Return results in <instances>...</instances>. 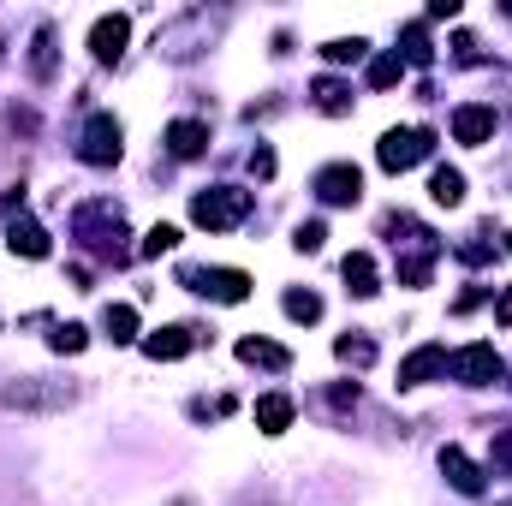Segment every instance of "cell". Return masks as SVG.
<instances>
[{
	"instance_id": "d4e9b609",
	"label": "cell",
	"mask_w": 512,
	"mask_h": 506,
	"mask_svg": "<svg viewBox=\"0 0 512 506\" xmlns=\"http://www.w3.org/2000/svg\"><path fill=\"white\" fill-rule=\"evenodd\" d=\"M280 304H286L292 322H316V316H322V298H316V292H286Z\"/></svg>"
},
{
	"instance_id": "30bf717a",
	"label": "cell",
	"mask_w": 512,
	"mask_h": 506,
	"mask_svg": "<svg viewBox=\"0 0 512 506\" xmlns=\"http://www.w3.org/2000/svg\"><path fill=\"white\" fill-rule=\"evenodd\" d=\"M453 137H459V143H471V149H477V143H489V137H495V108L465 102V108L453 114Z\"/></svg>"
},
{
	"instance_id": "44dd1931",
	"label": "cell",
	"mask_w": 512,
	"mask_h": 506,
	"mask_svg": "<svg viewBox=\"0 0 512 506\" xmlns=\"http://www.w3.org/2000/svg\"><path fill=\"white\" fill-rule=\"evenodd\" d=\"M30 72H36V78H54V30H48V24H42L36 42H30Z\"/></svg>"
},
{
	"instance_id": "6da1fadb",
	"label": "cell",
	"mask_w": 512,
	"mask_h": 506,
	"mask_svg": "<svg viewBox=\"0 0 512 506\" xmlns=\"http://www.w3.org/2000/svg\"><path fill=\"white\" fill-rule=\"evenodd\" d=\"M245 215H251V191H239V185H209V191L191 197V221L209 227V233H227V227H239Z\"/></svg>"
},
{
	"instance_id": "3957f363",
	"label": "cell",
	"mask_w": 512,
	"mask_h": 506,
	"mask_svg": "<svg viewBox=\"0 0 512 506\" xmlns=\"http://www.w3.org/2000/svg\"><path fill=\"white\" fill-rule=\"evenodd\" d=\"M429 149H435V131H423V126L387 131L382 143H376V161H382V173H405V167H417Z\"/></svg>"
},
{
	"instance_id": "484cf974",
	"label": "cell",
	"mask_w": 512,
	"mask_h": 506,
	"mask_svg": "<svg viewBox=\"0 0 512 506\" xmlns=\"http://www.w3.org/2000/svg\"><path fill=\"white\" fill-rule=\"evenodd\" d=\"M173 245H179V227H167V221H161V227H149V239L137 245V256H167Z\"/></svg>"
},
{
	"instance_id": "ffe728a7",
	"label": "cell",
	"mask_w": 512,
	"mask_h": 506,
	"mask_svg": "<svg viewBox=\"0 0 512 506\" xmlns=\"http://www.w3.org/2000/svg\"><path fill=\"white\" fill-rule=\"evenodd\" d=\"M334 352H340V364H358V370H370V364H376V340H364V334H340V340H334Z\"/></svg>"
},
{
	"instance_id": "7a4b0ae2",
	"label": "cell",
	"mask_w": 512,
	"mask_h": 506,
	"mask_svg": "<svg viewBox=\"0 0 512 506\" xmlns=\"http://www.w3.org/2000/svg\"><path fill=\"white\" fill-rule=\"evenodd\" d=\"M120 149H126L120 120H114V114H90V126H84V137H78V161H90V167H114Z\"/></svg>"
},
{
	"instance_id": "4dcf8cb0",
	"label": "cell",
	"mask_w": 512,
	"mask_h": 506,
	"mask_svg": "<svg viewBox=\"0 0 512 506\" xmlns=\"http://www.w3.org/2000/svg\"><path fill=\"white\" fill-rule=\"evenodd\" d=\"M251 173L256 179H274V149H268V143H256L251 149Z\"/></svg>"
},
{
	"instance_id": "836d02e7",
	"label": "cell",
	"mask_w": 512,
	"mask_h": 506,
	"mask_svg": "<svg viewBox=\"0 0 512 506\" xmlns=\"http://www.w3.org/2000/svg\"><path fill=\"white\" fill-rule=\"evenodd\" d=\"M495 322H501V328H512V286L501 292V304H495Z\"/></svg>"
},
{
	"instance_id": "2e32d148",
	"label": "cell",
	"mask_w": 512,
	"mask_h": 506,
	"mask_svg": "<svg viewBox=\"0 0 512 506\" xmlns=\"http://www.w3.org/2000/svg\"><path fill=\"white\" fill-rule=\"evenodd\" d=\"M310 96H316L322 114H352V84H340V78H316Z\"/></svg>"
},
{
	"instance_id": "e0dca14e",
	"label": "cell",
	"mask_w": 512,
	"mask_h": 506,
	"mask_svg": "<svg viewBox=\"0 0 512 506\" xmlns=\"http://www.w3.org/2000/svg\"><path fill=\"white\" fill-rule=\"evenodd\" d=\"M286 423H292V399H286V393L256 399V429H262V435H280Z\"/></svg>"
},
{
	"instance_id": "5bb4252c",
	"label": "cell",
	"mask_w": 512,
	"mask_h": 506,
	"mask_svg": "<svg viewBox=\"0 0 512 506\" xmlns=\"http://www.w3.org/2000/svg\"><path fill=\"white\" fill-rule=\"evenodd\" d=\"M441 477H447L459 495H483V471H477L459 447H441Z\"/></svg>"
},
{
	"instance_id": "4316f807",
	"label": "cell",
	"mask_w": 512,
	"mask_h": 506,
	"mask_svg": "<svg viewBox=\"0 0 512 506\" xmlns=\"http://www.w3.org/2000/svg\"><path fill=\"white\" fill-rule=\"evenodd\" d=\"M48 346H54V352H84V346H90V334H84L78 322H60V328L48 334Z\"/></svg>"
},
{
	"instance_id": "d6a6232c",
	"label": "cell",
	"mask_w": 512,
	"mask_h": 506,
	"mask_svg": "<svg viewBox=\"0 0 512 506\" xmlns=\"http://www.w3.org/2000/svg\"><path fill=\"white\" fill-rule=\"evenodd\" d=\"M453 54H459V60L471 66V60H477V42H471V36H453Z\"/></svg>"
},
{
	"instance_id": "9a60e30c",
	"label": "cell",
	"mask_w": 512,
	"mask_h": 506,
	"mask_svg": "<svg viewBox=\"0 0 512 506\" xmlns=\"http://www.w3.org/2000/svg\"><path fill=\"white\" fill-rule=\"evenodd\" d=\"M429 197H435L441 209H459V203H465V173H459V167H435V173H429Z\"/></svg>"
},
{
	"instance_id": "4fadbf2b",
	"label": "cell",
	"mask_w": 512,
	"mask_h": 506,
	"mask_svg": "<svg viewBox=\"0 0 512 506\" xmlns=\"http://www.w3.org/2000/svg\"><path fill=\"white\" fill-rule=\"evenodd\" d=\"M6 245H12V256H30V262H42V256L54 251V245H48V233H42L36 221H24V215H12V221H6Z\"/></svg>"
},
{
	"instance_id": "5b68a950",
	"label": "cell",
	"mask_w": 512,
	"mask_h": 506,
	"mask_svg": "<svg viewBox=\"0 0 512 506\" xmlns=\"http://www.w3.org/2000/svg\"><path fill=\"white\" fill-rule=\"evenodd\" d=\"M185 286L191 292H209L221 304H245L251 298V274L245 268H185Z\"/></svg>"
},
{
	"instance_id": "603a6c76",
	"label": "cell",
	"mask_w": 512,
	"mask_h": 506,
	"mask_svg": "<svg viewBox=\"0 0 512 506\" xmlns=\"http://www.w3.org/2000/svg\"><path fill=\"white\" fill-rule=\"evenodd\" d=\"M435 256L441 251H417L399 262V286H429V268H435Z\"/></svg>"
},
{
	"instance_id": "1f68e13d",
	"label": "cell",
	"mask_w": 512,
	"mask_h": 506,
	"mask_svg": "<svg viewBox=\"0 0 512 506\" xmlns=\"http://www.w3.org/2000/svg\"><path fill=\"white\" fill-rule=\"evenodd\" d=\"M459 256H465L471 268H483V262H489V256H495V251H489V245H459Z\"/></svg>"
},
{
	"instance_id": "7402d4cb",
	"label": "cell",
	"mask_w": 512,
	"mask_h": 506,
	"mask_svg": "<svg viewBox=\"0 0 512 506\" xmlns=\"http://www.w3.org/2000/svg\"><path fill=\"white\" fill-rule=\"evenodd\" d=\"M322 54H328V66H352V60H364V54H370V42H364V36H334Z\"/></svg>"
},
{
	"instance_id": "8fae6325",
	"label": "cell",
	"mask_w": 512,
	"mask_h": 506,
	"mask_svg": "<svg viewBox=\"0 0 512 506\" xmlns=\"http://www.w3.org/2000/svg\"><path fill=\"white\" fill-rule=\"evenodd\" d=\"M203 149H209V126L203 120H173L167 126V155L173 161H197Z\"/></svg>"
},
{
	"instance_id": "cb8c5ba5",
	"label": "cell",
	"mask_w": 512,
	"mask_h": 506,
	"mask_svg": "<svg viewBox=\"0 0 512 506\" xmlns=\"http://www.w3.org/2000/svg\"><path fill=\"white\" fill-rule=\"evenodd\" d=\"M399 60H411V66H429L435 60V48H429V30L423 24H405V54Z\"/></svg>"
},
{
	"instance_id": "e575fe53",
	"label": "cell",
	"mask_w": 512,
	"mask_h": 506,
	"mask_svg": "<svg viewBox=\"0 0 512 506\" xmlns=\"http://www.w3.org/2000/svg\"><path fill=\"white\" fill-rule=\"evenodd\" d=\"M507 251H512V239H507Z\"/></svg>"
},
{
	"instance_id": "9c48e42d",
	"label": "cell",
	"mask_w": 512,
	"mask_h": 506,
	"mask_svg": "<svg viewBox=\"0 0 512 506\" xmlns=\"http://www.w3.org/2000/svg\"><path fill=\"white\" fill-rule=\"evenodd\" d=\"M447 370V346H417L405 364H399V387H423Z\"/></svg>"
},
{
	"instance_id": "f546056e",
	"label": "cell",
	"mask_w": 512,
	"mask_h": 506,
	"mask_svg": "<svg viewBox=\"0 0 512 506\" xmlns=\"http://www.w3.org/2000/svg\"><path fill=\"white\" fill-rule=\"evenodd\" d=\"M322 239H328V227H322V221H304V227L292 233V245H298V251H322Z\"/></svg>"
},
{
	"instance_id": "277c9868",
	"label": "cell",
	"mask_w": 512,
	"mask_h": 506,
	"mask_svg": "<svg viewBox=\"0 0 512 506\" xmlns=\"http://www.w3.org/2000/svg\"><path fill=\"white\" fill-rule=\"evenodd\" d=\"M447 370H453V381H465V387H495V381L507 376V364H501V352H495L489 340H477V346L453 352V358H447Z\"/></svg>"
},
{
	"instance_id": "ac0fdd59",
	"label": "cell",
	"mask_w": 512,
	"mask_h": 506,
	"mask_svg": "<svg viewBox=\"0 0 512 506\" xmlns=\"http://www.w3.org/2000/svg\"><path fill=\"white\" fill-rule=\"evenodd\" d=\"M239 358H245V364H262V370H286V364H292V352L274 346V340H239Z\"/></svg>"
},
{
	"instance_id": "83f0119b",
	"label": "cell",
	"mask_w": 512,
	"mask_h": 506,
	"mask_svg": "<svg viewBox=\"0 0 512 506\" xmlns=\"http://www.w3.org/2000/svg\"><path fill=\"white\" fill-rule=\"evenodd\" d=\"M399 72H405V60H399V54H376V60H370V84H376V90L399 84Z\"/></svg>"
},
{
	"instance_id": "7c38bea8",
	"label": "cell",
	"mask_w": 512,
	"mask_h": 506,
	"mask_svg": "<svg viewBox=\"0 0 512 506\" xmlns=\"http://www.w3.org/2000/svg\"><path fill=\"white\" fill-rule=\"evenodd\" d=\"M340 274H346V292H352V298H376V292H382V274H376V256L370 251H352L340 262Z\"/></svg>"
},
{
	"instance_id": "ba28073f",
	"label": "cell",
	"mask_w": 512,
	"mask_h": 506,
	"mask_svg": "<svg viewBox=\"0 0 512 506\" xmlns=\"http://www.w3.org/2000/svg\"><path fill=\"white\" fill-rule=\"evenodd\" d=\"M197 346V328H155V334H143V352L155 358V364H173V358H185Z\"/></svg>"
},
{
	"instance_id": "8992f818",
	"label": "cell",
	"mask_w": 512,
	"mask_h": 506,
	"mask_svg": "<svg viewBox=\"0 0 512 506\" xmlns=\"http://www.w3.org/2000/svg\"><path fill=\"white\" fill-rule=\"evenodd\" d=\"M316 197H322V203H358V197H364V173H358L352 161H334V167L316 173Z\"/></svg>"
},
{
	"instance_id": "52a82bcc",
	"label": "cell",
	"mask_w": 512,
	"mask_h": 506,
	"mask_svg": "<svg viewBox=\"0 0 512 506\" xmlns=\"http://www.w3.org/2000/svg\"><path fill=\"white\" fill-rule=\"evenodd\" d=\"M126 42H131V18H126V12L96 18V30H90V54H96L102 66H114V60L126 54Z\"/></svg>"
},
{
	"instance_id": "d6986e66",
	"label": "cell",
	"mask_w": 512,
	"mask_h": 506,
	"mask_svg": "<svg viewBox=\"0 0 512 506\" xmlns=\"http://www.w3.org/2000/svg\"><path fill=\"white\" fill-rule=\"evenodd\" d=\"M102 328H108L114 346H131V340H137V310H131V304H108V310H102Z\"/></svg>"
},
{
	"instance_id": "f1b7e54d",
	"label": "cell",
	"mask_w": 512,
	"mask_h": 506,
	"mask_svg": "<svg viewBox=\"0 0 512 506\" xmlns=\"http://www.w3.org/2000/svg\"><path fill=\"white\" fill-rule=\"evenodd\" d=\"M489 459H495V471L512 477V423L507 429H495V447H489Z\"/></svg>"
}]
</instances>
